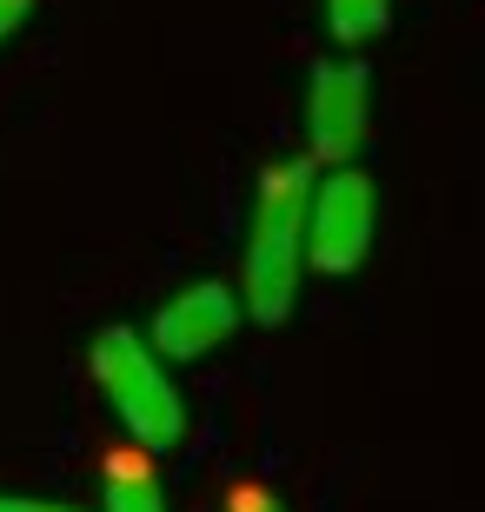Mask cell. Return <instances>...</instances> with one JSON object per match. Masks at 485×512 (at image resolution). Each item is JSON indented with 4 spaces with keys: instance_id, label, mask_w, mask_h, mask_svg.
Returning <instances> with one entry per match:
<instances>
[{
    "instance_id": "obj_1",
    "label": "cell",
    "mask_w": 485,
    "mask_h": 512,
    "mask_svg": "<svg viewBox=\"0 0 485 512\" xmlns=\"http://www.w3.org/2000/svg\"><path fill=\"white\" fill-rule=\"evenodd\" d=\"M306 193H313V160H273L253 193L246 220V266H240V313L260 326H280L306 280Z\"/></svg>"
},
{
    "instance_id": "obj_2",
    "label": "cell",
    "mask_w": 485,
    "mask_h": 512,
    "mask_svg": "<svg viewBox=\"0 0 485 512\" xmlns=\"http://www.w3.org/2000/svg\"><path fill=\"white\" fill-rule=\"evenodd\" d=\"M94 380L140 453H173L187 439V399L167 380V360L133 326H107L94 340Z\"/></svg>"
},
{
    "instance_id": "obj_3",
    "label": "cell",
    "mask_w": 485,
    "mask_h": 512,
    "mask_svg": "<svg viewBox=\"0 0 485 512\" xmlns=\"http://www.w3.org/2000/svg\"><path fill=\"white\" fill-rule=\"evenodd\" d=\"M373 233H379L373 180L353 160L326 167V180L313 173V193H306V266L313 273H353L373 253Z\"/></svg>"
},
{
    "instance_id": "obj_4",
    "label": "cell",
    "mask_w": 485,
    "mask_h": 512,
    "mask_svg": "<svg viewBox=\"0 0 485 512\" xmlns=\"http://www.w3.org/2000/svg\"><path fill=\"white\" fill-rule=\"evenodd\" d=\"M366 120H373V74L359 60H319L313 87H306V160L319 167H346L366 147Z\"/></svg>"
},
{
    "instance_id": "obj_5",
    "label": "cell",
    "mask_w": 485,
    "mask_h": 512,
    "mask_svg": "<svg viewBox=\"0 0 485 512\" xmlns=\"http://www.w3.org/2000/svg\"><path fill=\"white\" fill-rule=\"evenodd\" d=\"M233 326H240V293L226 280H193L153 313L147 346L160 360H206L213 346L233 340Z\"/></svg>"
},
{
    "instance_id": "obj_6",
    "label": "cell",
    "mask_w": 485,
    "mask_h": 512,
    "mask_svg": "<svg viewBox=\"0 0 485 512\" xmlns=\"http://www.w3.org/2000/svg\"><path fill=\"white\" fill-rule=\"evenodd\" d=\"M107 512H167V493L153 479V453H113L107 459Z\"/></svg>"
},
{
    "instance_id": "obj_7",
    "label": "cell",
    "mask_w": 485,
    "mask_h": 512,
    "mask_svg": "<svg viewBox=\"0 0 485 512\" xmlns=\"http://www.w3.org/2000/svg\"><path fill=\"white\" fill-rule=\"evenodd\" d=\"M392 20V0H326V34L339 47H366V40L386 34Z\"/></svg>"
},
{
    "instance_id": "obj_8",
    "label": "cell",
    "mask_w": 485,
    "mask_h": 512,
    "mask_svg": "<svg viewBox=\"0 0 485 512\" xmlns=\"http://www.w3.org/2000/svg\"><path fill=\"white\" fill-rule=\"evenodd\" d=\"M226 512H286V506H280V493H266V486H233Z\"/></svg>"
},
{
    "instance_id": "obj_9",
    "label": "cell",
    "mask_w": 485,
    "mask_h": 512,
    "mask_svg": "<svg viewBox=\"0 0 485 512\" xmlns=\"http://www.w3.org/2000/svg\"><path fill=\"white\" fill-rule=\"evenodd\" d=\"M0 512H80V506H60V499H27V493H0Z\"/></svg>"
},
{
    "instance_id": "obj_10",
    "label": "cell",
    "mask_w": 485,
    "mask_h": 512,
    "mask_svg": "<svg viewBox=\"0 0 485 512\" xmlns=\"http://www.w3.org/2000/svg\"><path fill=\"white\" fill-rule=\"evenodd\" d=\"M27 14H34V0H0V40H14L27 27Z\"/></svg>"
}]
</instances>
